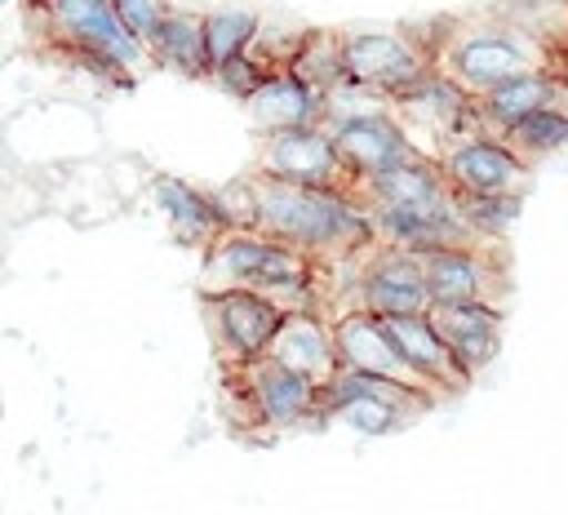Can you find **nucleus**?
Masks as SVG:
<instances>
[{
	"mask_svg": "<svg viewBox=\"0 0 568 515\" xmlns=\"http://www.w3.org/2000/svg\"><path fill=\"white\" fill-rule=\"evenodd\" d=\"M200 284L213 289H253L266 293L284 315L288 311H324V262L297 253L293 244L248 226V231H222L213 244L200 249Z\"/></svg>",
	"mask_w": 568,
	"mask_h": 515,
	"instance_id": "f03ea898",
	"label": "nucleus"
},
{
	"mask_svg": "<svg viewBox=\"0 0 568 515\" xmlns=\"http://www.w3.org/2000/svg\"><path fill=\"white\" fill-rule=\"evenodd\" d=\"M382 324H386L395 351L404 355V364L413 368V377H417L426 391H435L439 400H448V395H457V391L470 386V373L453 360V351L444 346V337L435 333V324H430L426 311H422V315H390V320H382Z\"/></svg>",
	"mask_w": 568,
	"mask_h": 515,
	"instance_id": "f3484780",
	"label": "nucleus"
},
{
	"mask_svg": "<svg viewBox=\"0 0 568 515\" xmlns=\"http://www.w3.org/2000/svg\"><path fill=\"white\" fill-rule=\"evenodd\" d=\"M417 258H422V275L430 289V306L435 302H497L506 289V262L493 253V244H453V249H435Z\"/></svg>",
	"mask_w": 568,
	"mask_h": 515,
	"instance_id": "ddd939ff",
	"label": "nucleus"
},
{
	"mask_svg": "<svg viewBox=\"0 0 568 515\" xmlns=\"http://www.w3.org/2000/svg\"><path fill=\"white\" fill-rule=\"evenodd\" d=\"M151 67L178 80H209V49H204V9H169L155 36L146 40Z\"/></svg>",
	"mask_w": 568,
	"mask_h": 515,
	"instance_id": "4be33fe9",
	"label": "nucleus"
},
{
	"mask_svg": "<svg viewBox=\"0 0 568 515\" xmlns=\"http://www.w3.org/2000/svg\"><path fill=\"white\" fill-rule=\"evenodd\" d=\"M328 133H333V147L342 155V169L351 173V182H368L386 169H395L399 160L417 155L408 129L395 120V111L382 102V107H368V111H355V115H337L328 120ZM426 155V151H422Z\"/></svg>",
	"mask_w": 568,
	"mask_h": 515,
	"instance_id": "9d476101",
	"label": "nucleus"
},
{
	"mask_svg": "<svg viewBox=\"0 0 568 515\" xmlns=\"http://www.w3.org/2000/svg\"><path fill=\"white\" fill-rule=\"evenodd\" d=\"M342 62L346 80L390 102L399 89H408L417 75L435 67L430 49L413 27H359L342 31Z\"/></svg>",
	"mask_w": 568,
	"mask_h": 515,
	"instance_id": "39448f33",
	"label": "nucleus"
},
{
	"mask_svg": "<svg viewBox=\"0 0 568 515\" xmlns=\"http://www.w3.org/2000/svg\"><path fill=\"white\" fill-rule=\"evenodd\" d=\"M253 173L297 182V186H355L351 173L342 169V155L333 147L328 124H306V129H284L266 133L253 160ZM359 191V186H355Z\"/></svg>",
	"mask_w": 568,
	"mask_h": 515,
	"instance_id": "9b49d317",
	"label": "nucleus"
},
{
	"mask_svg": "<svg viewBox=\"0 0 568 515\" xmlns=\"http://www.w3.org/2000/svg\"><path fill=\"white\" fill-rule=\"evenodd\" d=\"M351 306L390 320V315H422L430 311V289L422 275V258L408 249H390V244H373L368 253H359L351 262Z\"/></svg>",
	"mask_w": 568,
	"mask_h": 515,
	"instance_id": "6e6552de",
	"label": "nucleus"
},
{
	"mask_svg": "<svg viewBox=\"0 0 568 515\" xmlns=\"http://www.w3.org/2000/svg\"><path fill=\"white\" fill-rule=\"evenodd\" d=\"M284 67L293 75H302L306 84H315L320 93L337 89L346 80V62H342V31H328V27H306L293 36L288 53H284Z\"/></svg>",
	"mask_w": 568,
	"mask_h": 515,
	"instance_id": "b1692460",
	"label": "nucleus"
},
{
	"mask_svg": "<svg viewBox=\"0 0 568 515\" xmlns=\"http://www.w3.org/2000/svg\"><path fill=\"white\" fill-rule=\"evenodd\" d=\"M111 9H115V18H120V27H124L133 40L146 44L173 4H169V0H111Z\"/></svg>",
	"mask_w": 568,
	"mask_h": 515,
	"instance_id": "2f4dec72",
	"label": "nucleus"
},
{
	"mask_svg": "<svg viewBox=\"0 0 568 515\" xmlns=\"http://www.w3.org/2000/svg\"><path fill=\"white\" fill-rule=\"evenodd\" d=\"M426 315L444 337V346L453 351V360L470 373V382L501 355L506 315L497 302H435Z\"/></svg>",
	"mask_w": 568,
	"mask_h": 515,
	"instance_id": "2eb2a0df",
	"label": "nucleus"
},
{
	"mask_svg": "<svg viewBox=\"0 0 568 515\" xmlns=\"http://www.w3.org/2000/svg\"><path fill=\"white\" fill-rule=\"evenodd\" d=\"M333 342H337V364L342 368H355V373H377V377H395V382H408V386H422L413 377V368L404 364V355L395 351L386 324L359 306H342L333 315ZM426 391V386H422ZM435 395V391H430Z\"/></svg>",
	"mask_w": 568,
	"mask_h": 515,
	"instance_id": "a211bd4d",
	"label": "nucleus"
},
{
	"mask_svg": "<svg viewBox=\"0 0 568 515\" xmlns=\"http://www.w3.org/2000/svg\"><path fill=\"white\" fill-rule=\"evenodd\" d=\"M448 182H444V169L435 155H408L399 160L395 169L359 182V200L364 204H435V200H448Z\"/></svg>",
	"mask_w": 568,
	"mask_h": 515,
	"instance_id": "5701e85b",
	"label": "nucleus"
},
{
	"mask_svg": "<svg viewBox=\"0 0 568 515\" xmlns=\"http://www.w3.org/2000/svg\"><path fill=\"white\" fill-rule=\"evenodd\" d=\"M373 218V240L390 244V249H408V253H435V249H453V244H479L457 209L453 195L435 200V204H368Z\"/></svg>",
	"mask_w": 568,
	"mask_h": 515,
	"instance_id": "4468645a",
	"label": "nucleus"
},
{
	"mask_svg": "<svg viewBox=\"0 0 568 515\" xmlns=\"http://www.w3.org/2000/svg\"><path fill=\"white\" fill-rule=\"evenodd\" d=\"M528 169H537L541 160L559 155L568 147V107H541L524 120H515L506 133H497Z\"/></svg>",
	"mask_w": 568,
	"mask_h": 515,
	"instance_id": "a878e982",
	"label": "nucleus"
},
{
	"mask_svg": "<svg viewBox=\"0 0 568 515\" xmlns=\"http://www.w3.org/2000/svg\"><path fill=\"white\" fill-rule=\"evenodd\" d=\"M22 9H27L31 36L44 49H53V53H67V49H102L115 62H124L133 75H142L151 67L146 44L133 40L120 27L111 0H22Z\"/></svg>",
	"mask_w": 568,
	"mask_h": 515,
	"instance_id": "20e7f679",
	"label": "nucleus"
},
{
	"mask_svg": "<svg viewBox=\"0 0 568 515\" xmlns=\"http://www.w3.org/2000/svg\"><path fill=\"white\" fill-rule=\"evenodd\" d=\"M435 67L448 80H457L470 98H479L519 71L559 67V62L546 44H537L519 27H510L493 13H479V18H448V31L435 49Z\"/></svg>",
	"mask_w": 568,
	"mask_h": 515,
	"instance_id": "7ed1b4c3",
	"label": "nucleus"
},
{
	"mask_svg": "<svg viewBox=\"0 0 568 515\" xmlns=\"http://www.w3.org/2000/svg\"><path fill=\"white\" fill-rule=\"evenodd\" d=\"M275 67H280V62H275V58H271L262 44H253L248 53H235V58L217 62L209 80H213L222 93H231V98H240V102H244V98H248V93H253V89H257V84H262V80H266Z\"/></svg>",
	"mask_w": 568,
	"mask_h": 515,
	"instance_id": "cd10ccee",
	"label": "nucleus"
},
{
	"mask_svg": "<svg viewBox=\"0 0 568 515\" xmlns=\"http://www.w3.org/2000/svg\"><path fill=\"white\" fill-rule=\"evenodd\" d=\"M244 111H248V124L266 138V133H284V129L324 124V93L315 84H306L302 75H293L288 67H275L244 98Z\"/></svg>",
	"mask_w": 568,
	"mask_h": 515,
	"instance_id": "6ab92c4d",
	"label": "nucleus"
},
{
	"mask_svg": "<svg viewBox=\"0 0 568 515\" xmlns=\"http://www.w3.org/2000/svg\"><path fill=\"white\" fill-rule=\"evenodd\" d=\"M435 160L444 169L448 191H515V195H524L532 182V169L497 133H484V129L448 142Z\"/></svg>",
	"mask_w": 568,
	"mask_h": 515,
	"instance_id": "f8f14e48",
	"label": "nucleus"
},
{
	"mask_svg": "<svg viewBox=\"0 0 568 515\" xmlns=\"http://www.w3.org/2000/svg\"><path fill=\"white\" fill-rule=\"evenodd\" d=\"M151 200L160 209V218L169 222L173 240L186 244V249H204L213 244L222 231H226V218L213 200V191L186 182V178H173V173H160L151 182Z\"/></svg>",
	"mask_w": 568,
	"mask_h": 515,
	"instance_id": "412c9836",
	"label": "nucleus"
},
{
	"mask_svg": "<svg viewBox=\"0 0 568 515\" xmlns=\"http://www.w3.org/2000/svg\"><path fill=\"white\" fill-rule=\"evenodd\" d=\"M386 107H390L395 120L408 129L413 147L426 151V155H439L448 142H457V138H466V133L479 129V120H475V98H470L457 80H448L439 67H430L426 75H417V80H413L408 89H399Z\"/></svg>",
	"mask_w": 568,
	"mask_h": 515,
	"instance_id": "423d86ee",
	"label": "nucleus"
},
{
	"mask_svg": "<svg viewBox=\"0 0 568 515\" xmlns=\"http://www.w3.org/2000/svg\"><path fill=\"white\" fill-rule=\"evenodd\" d=\"M200 306H204L213 355L226 364V373L262 360L284 320V311L266 293H253V289H213V293H200Z\"/></svg>",
	"mask_w": 568,
	"mask_h": 515,
	"instance_id": "0eeeda50",
	"label": "nucleus"
},
{
	"mask_svg": "<svg viewBox=\"0 0 568 515\" xmlns=\"http://www.w3.org/2000/svg\"><path fill=\"white\" fill-rule=\"evenodd\" d=\"M253 191H257L253 226L324 266L355 262L377 244L368 204L359 200L355 186H297L253 173Z\"/></svg>",
	"mask_w": 568,
	"mask_h": 515,
	"instance_id": "f257e3e1",
	"label": "nucleus"
},
{
	"mask_svg": "<svg viewBox=\"0 0 568 515\" xmlns=\"http://www.w3.org/2000/svg\"><path fill=\"white\" fill-rule=\"evenodd\" d=\"M4 4H9V0H0V9H4Z\"/></svg>",
	"mask_w": 568,
	"mask_h": 515,
	"instance_id": "473e14b6",
	"label": "nucleus"
},
{
	"mask_svg": "<svg viewBox=\"0 0 568 515\" xmlns=\"http://www.w3.org/2000/svg\"><path fill=\"white\" fill-rule=\"evenodd\" d=\"M453 209L479 244H497L519 222L524 195H515V191H453Z\"/></svg>",
	"mask_w": 568,
	"mask_h": 515,
	"instance_id": "393cba45",
	"label": "nucleus"
},
{
	"mask_svg": "<svg viewBox=\"0 0 568 515\" xmlns=\"http://www.w3.org/2000/svg\"><path fill=\"white\" fill-rule=\"evenodd\" d=\"M262 13L248 4H222V9H204V49H209V67L248 53L262 40ZM213 75V71H209Z\"/></svg>",
	"mask_w": 568,
	"mask_h": 515,
	"instance_id": "bb28decb",
	"label": "nucleus"
},
{
	"mask_svg": "<svg viewBox=\"0 0 568 515\" xmlns=\"http://www.w3.org/2000/svg\"><path fill=\"white\" fill-rule=\"evenodd\" d=\"M71 71H80V75H89L93 84H106V89H133L138 84V75L124 67V62H115L111 53H102V49H67V53H58Z\"/></svg>",
	"mask_w": 568,
	"mask_h": 515,
	"instance_id": "c756f323",
	"label": "nucleus"
},
{
	"mask_svg": "<svg viewBox=\"0 0 568 515\" xmlns=\"http://www.w3.org/2000/svg\"><path fill=\"white\" fill-rule=\"evenodd\" d=\"M213 200H217V209H222V218H226V231H248V226H253V209H257L253 173L213 186Z\"/></svg>",
	"mask_w": 568,
	"mask_h": 515,
	"instance_id": "7c9ffc66",
	"label": "nucleus"
},
{
	"mask_svg": "<svg viewBox=\"0 0 568 515\" xmlns=\"http://www.w3.org/2000/svg\"><path fill=\"white\" fill-rule=\"evenodd\" d=\"M541 107H568V71L564 67H537L519 71L488 93L475 98V120L484 133H506L515 120L541 111Z\"/></svg>",
	"mask_w": 568,
	"mask_h": 515,
	"instance_id": "dca6fc26",
	"label": "nucleus"
},
{
	"mask_svg": "<svg viewBox=\"0 0 568 515\" xmlns=\"http://www.w3.org/2000/svg\"><path fill=\"white\" fill-rule=\"evenodd\" d=\"M271 360H280L284 368L311 377L315 386H324L342 364H337V342H333V315L328 311H288L271 337Z\"/></svg>",
	"mask_w": 568,
	"mask_h": 515,
	"instance_id": "aec40b11",
	"label": "nucleus"
},
{
	"mask_svg": "<svg viewBox=\"0 0 568 515\" xmlns=\"http://www.w3.org/2000/svg\"><path fill=\"white\" fill-rule=\"evenodd\" d=\"M328 417L346 422L355 435H390V431H399V426L413 422V413L399 408V404H390V400H342Z\"/></svg>",
	"mask_w": 568,
	"mask_h": 515,
	"instance_id": "c85d7f7f",
	"label": "nucleus"
},
{
	"mask_svg": "<svg viewBox=\"0 0 568 515\" xmlns=\"http://www.w3.org/2000/svg\"><path fill=\"white\" fill-rule=\"evenodd\" d=\"M231 382L248 400L253 422L266 426V431H297V426H324L328 422L324 408H320V386L311 377L284 368L271 355L235 368Z\"/></svg>",
	"mask_w": 568,
	"mask_h": 515,
	"instance_id": "1a4fd4ad",
	"label": "nucleus"
},
{
	"mask_svg": "<svg viewBox=\"0 0 568 515\" xmlns=\"http://www.w3.org/2000/svg\"><path fill=\"white\" fill-rule=\"evenodd\" d=\"M559 4H568V0H559Z\"/></svg>",
	"mask_w": 568,
	"mask_h": 515,
	"instance_id": "72a5a7b5",
	"label": "nucleus"
}]
</instances>
